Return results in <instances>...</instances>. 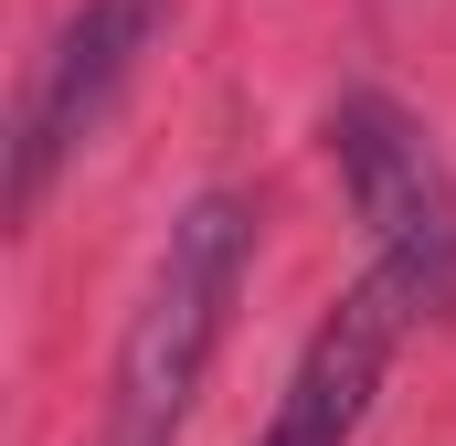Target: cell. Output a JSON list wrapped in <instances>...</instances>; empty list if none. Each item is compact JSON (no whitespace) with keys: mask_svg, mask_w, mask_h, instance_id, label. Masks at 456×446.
Masks as SVG:
<instances>
[{"mask_svg":"<svg viewBox=\"0 0 456 446\" xmlns=\"http://www.w3.org/2000/svg\"><path fill=\"white\" fill-rule=\"evenodd\" d=\"M244 277H255V202L213 181L170 213L159 255H149V287L107 361V436L96 446H181L202 383H213V351L244 309Z\"/></svg>","mask_w":456,"mask_h":446,"instance_id":"1","label":"cell"},{"mask_svg":"<svg viewBox=\"0 0 456 446\" xmlns=\"http://www.w3.org/2000/svg\"><path fill=\"white\" fill-rule=\"evenodd\" d=\"M330 160H340V192L371 234V266L425 319H456V170L436 128L382 86H350L330 107Z\"/></svg>","mask_w":456,"mask_h":446,"instance_id":"2","label":"cell"},{"mask_svg":"<svg viewBox=\"0 0 456 446\" xmlns=\"http://www.w3.org/2000/svg\"><path fill=\"white\" fill-rule=\"evenodd\" d=\"M170 0H75L53 21V43L32 54V86L11 107V223L43 213V192L64 181V160H86V138L117 117L127 75L149 64Z\"/></svg>","mask_w":456,"mask_h":446,"instance_id":"3","label":"cell"},{"mask_svg":"<svg viewBox=\"0 0 456 446\" xmlns=\"http://www.w3.org/2000/svg\"><path fill=\"white\" fill-rule=\"evenodd\" d=\"M414 319L425 309L382 266H361L340 287V309L308 330V351H297V372H287V393H276V415H265L255 446H350L371 425V393H382V372H393V351H403Z\"/></svg>","mask_w":456,"mask_h":446,"instance_id":"4","label":"cell"}]
</instances>
